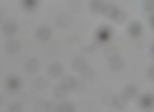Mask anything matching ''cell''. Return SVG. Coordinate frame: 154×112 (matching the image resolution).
Wrapping results in <instances>:
<instances>
[{"label": "cell", "instance_id": "obj_2", "mask_svg": "<svg viewBox=\"0 0 154 112\" xmlns=\"http://www.w3.org/2000/svg\"><path fill=\"white\" fill-rule=\"evenodd\" d=\"M36 34H38V37H39L41 40H47V38L50 37V29H47V27H41Z\"/></svg>", "mask_w": 154, "mask_h": 112}, {"label": "cell", "instance_id": "obj_3", "mask_svg": "<svg viewBox=\"0 0 154 112\" xmlns=\"http://www.w3.org/2000/svg\"><path fill=\"white\" fill-rule=\"evenodd\" d=\"M48 71H50V74H53V76H57V74L62 71V67H60L59 64H53V65H50Z\"/></svg>", "mask_w": 154, "mask_h": 112}, {"label": "cell", "instance_id": "obj_9", "mask_svg": "<svg viewBox=\"0 0 154 112\" xmlns=\"http://www.w3.org/2000/svg\"><path fill=\"white\" fill-rule=\"evenodd\" d=\"M145 6H146V9H154V0H146Z\"/></svg>", "mask_w": 154, "mask_h": 112}, {"label": "cell", "instance_id": "obj_5", "mask_svg": "<svg viewBox=\"0 0 154 112\" xmlns=\"http://www.w3.org/2000/svg\"><path fill=\"white\" fill-rule=\"evenodd\" d=\"M26 67H27L29 71H35V70H38V62L32 59V61H29V62L26 64Z\"/></svg>", "mask_w": 154, "mask_h": 112}, {"label": "cell", "instance_id": "obj_1", "mask_svg": "<svg viewBox=\"0 0 154 112\" xmlns=\"http://www.w3.org/2000/svg\"><path fill=\"white\" fill-rule=\"evenodd\" d=\"M3 30H5V34H6V35H12V34H15L17 26H15L14 23H6V24L3 26Z\"/></svg>", "mask_w": 154, "mask_h": 112}, {"label": "cell", "instance_id": "obj_6", "mask_svg": "<svg viewBox=\"0 0 154 112\" xmlns=\"http://www.w3.org/2000/svg\"><path fill=\"white\" fill-rule=\"evenodd\" d=\"M130 34L131 35H139L140 34V26L139 24H131L130 26Z\"/></svg>", "mask_w": 154, "mask_h": 112}, {"label": "cell", "instance_id": "obj_11", "mask_svg": "<svg viewBox=\"0 0 154 112\" xmlns=\"http://www.w3.org/2000/svg\"><path fill=\"white\" fill-rule=\"evenodd\" d=\"M151 21H152V24H154V17H152V18H151Z\"/></svg>", "mask_w": 154, "mask_h": 112}, {"label": "cell", "instance_id": "obj_7", "mask_svg": "<svg viewBox=\"0 0 154 112\" xmlns=\"http://www.w3.org/2000/svg\"><path fill=\"white\" fill-rule=\"evenodd\" d=\"M152 101H154V98H151V97H143L140 103H142V106L149 107V106H152Z\"/></svg>", "mask_w": 154, "mask_h": 112}, {"label": "cell", "instance_id": "obj_4", "mask_svg": "<svg viewBox=\"0 0 154 112\" xmlns=\"http://www.w3.org/2000/svg\"><path fill=\"white\" fill-rule=\"evenodd\" d=\"M110 64H112L113 70H121V68H122V61L118 59V58H113V59L110 61Z\"/></svg>", "mask_w": 154, "mask_h": 112}, {"label": "cell", "instance_id": "obj_8", "mask_svg": "<svg viewBox=\"0 0 154 112\" xmlns=\"http://www.w3.org/2000/svg\"><path fill=\"white\" fill-rule=\"evenodd\" d=\"M125 92H127V94H125L127 97H131V95H134V92H136V88H133V86H128V88L125 89Z\"/></svg>", "mask_w": 154, "mask_h": 112}, {"label": "cell", "instance_id": "obj_10", "mask_svg": "<svg viewBox=\"0 0 154 112\" xmlns=\"http://www.w3.org/2000/svg\"><path fill=\"white\" fill-rule=\"evenodd\" d=\"M11 49H12V50L17 49V43H15V41H9V43H8V50L11 52Z\"/></svg>", "mask_w": 154, "mask_h": 112}]
</instances>
